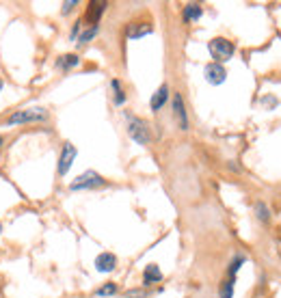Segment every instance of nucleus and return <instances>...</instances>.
Listing matches in <instances>:
<instances>
[{
  "instance_id": "1",
  "label": "nucleus",
  "mask_w": 281,
  "mask_h": 298,
  "mask_svg": "<svg viewBox=\"0 0 281 298\" xmlns=\"http://www.w3.org/2000/svg\"><path fill=\"white\" fill-rule=\"evenodd\" d=\"M128 119V137L139 143V145H149L151 143V132H149V123L141 119V117H134V115H125Z\"/></svg>"
},
{
  "instance_id": "2",
  "label": "nucleus",
  "mask_w": 281,
  "mask_h": 298,
  "mask_svg": "<svg viewBox=\"0 0 281 298\" xmlns=\"http://www.w3.org/2000/svg\"><path fill=\"white\" fill-rule=\"evenodd\" d=\"M48 121V111L46 108H24V111H15L7 119V125H17V123H39Z\"/></svg>"
},
{
  "instance_id": "3",
  "label": "nucleus",
  "mask_w": 281,
  "mask_h": 298,
  "mask_svg": "<svg viewBox=\"0 0 281 298\" xmlns=\"http://www.w3.org/2000/svg\"><path fill=\"white\" fill-rule=\"evenodd\" d=\"M208 50H210L212 54V59L214 63H225V61H229L234 57V43L229 39H225V37H214L210 43H208Z\"/></svg>"
},
{
  "instance_id": "4",
  "label": "nucleus",
  "mask_w": 281,
  "mask_h": 298,
  "mask_svg": "<svg viewBox=\"0 0 281 298\" xmlns=\"http://www.w3.org/2000/svg\"><path fill=\"white\" fill-rule=\"evenodd\" d=\"M106 184V179L95 173V171H85L83 175H78L74 182L69 184V191H91V188H99V186H104Z\"/></svg>"
},
{
  "instance_id": "5",
  "label": "nucleus",
  "mask_w": 281,
  "mask_h": 298,
  "mask_svg": "<svg viewBox=\"0 0 281 298\" xmlns=\"http://www.w3.org/2000/svg\"><path fill=\"white\" fill-rule=\"evenodd\" d=\"M76 156H78L76 147L71 145V143H65V145H63V149H61V156H59V165H57L59 175H67V171L71 169V165H74Z\"/></svg>"
},
{
  "instance_id": "6",
  "label": "nucleus",
  "mask_w": 281,
  "mask_h": 298,
  "mask_svg": "<svg viewBox=\"0 0 281 298\" xmlns=\"http://www.w3.org/2000/svg\"><path fill=\"white\" fill-rule=\"evenodd\" d=\"M206 80L210 85H214V87H219V85H223L225 80H227V71H225V67L221 65V63H210V65H206Z\"/></svg>"
},
{
  "instance_id": "7",
  "label": "nucleus",
  "mask_w": 281,
  "mask_h": 298,
  "mask_svg": "<svg viewBox=\"0 0 281 298\" xmlns=\"http://www.w3.org/2000/svg\"><path fill=\"white\" fill-rule=\"evenodd\" d=\"M173 117L180 125V130H188V115H186V106H184V99L180 93L173 95Z\"/></svg>"
},
{
  "instance_id": "8",
  "label": "nucleus",
  "mask_w": 281,
  "mask_h": 298,
  "mask_svg": "<svg viewBox=\"0 0 281 298\" xmlns=\"http://www.w3.org/2000/svg\"><path fill=\"white\" fill-rule=\"evenodd\" d=\"M115 266H117V255H113V253L104 251V253H99V255L95 257V270L97 273H102V275L113 273Z\"/></svg>"
},
{
  "instance_id": "9",
  "label": "nucleus",
  "mask_w": 281,
  "mask_h": 298,
  "mask_svg": "<svg viewBox=\"0 0 281 298\" xmlns=\"http://www.w3.org/2000/svg\"><path fill=\"white\" fill-rule=\"evenodd\" d=\"M167 102H169V87H167V85H162V87L156 89V93H154L151 99H149V108H151V113L162 111V106H165Z\"/></svg>"
},
{
  "instance_id": "10",
  "label": "nucleus",
  "mask_w": 281,
  "mask_h": 298,
  "mask_svg": "<svg viewBox=\"0 0 281 298\" xmlns=\"http://www.w3.org/2000/svg\"><path fill=\"white\" fill-rule=\"evenodd\" d=\"M106 11V3H89L87 7V13H85V20L91 24V26H99V17Z\"/></svg>"
},
{
  "instance_id": "11",
  "label": "nucleus",
  "mask_w": 281,
  "mask_h": 298,
  "mask_svg": "<svg viewBox=\"0 0 281 298\" xmlns=\"http://www.w3.org/2000/svg\"><path fill=\"white\" fill-rule=\"evenodd\" d=\"M158 281H162V270L156 264H147L143 270V283L151 285V283H158Z\"/></svg>"
},
{
  "instance_id": "12",
  "label": "nucleus",
  "mask_w": 281,
  "mask_h": 298,
  "mask_svg": "<svg viewBox=\"0 0 281 298\" xmlns=\"http://www.w3.org/2000/svg\"><path fill=\"white\" fill-rule=\"evenodd\" d=\"M154 26L151 24H130L128 26V39H141L145 35H151Z\"/></svg>"
},
{
  "instance_id": "13",
  "label": "nucleus",
  "mask_w": 281,
  "mask_h": 298,
  "mask_svg": "<svg viewBox=\"0 0 281 298\" xmlns=\"http://www.w3.org/2000/svg\"><path fill=\"white\" fill-rule=\"evenodd\" d=\"M184 20L186 22H197L199 17L203 15V9H201V5H197V3H188L186 7H184Z\"/></svg>"
},
{
  "instance_id": "14",
  "label": "nucleus",
  "mask_w": 281,
  "mask_h": 298,
  "mask_svg": "<svg viewBox=\"0 0 281 298\" xmlns=\"http://www.w3.org/2000/svg\"><path fill=\"white\" fill-rule=\"evenodd\" d=\"M80 65V59H78V54H63V57L57 59V67L59 69H71V67H78Z\"/></svg>"
},
{
  "instance_id": "15",
  "label": "nucleus",
  "mask_w": 281,
  "mask_h": 298,
  "mask_svg": "<svg viewBox=\"0 0 281 298\" xmlns=\"http://www.w3.org/2000/svg\"><path fill=\"white\" fill-rule=\"evenodd\" d=\"M111 87H113V91H115V95H113L115 104H117V106H123V104H125V91L121 89V83H119L117 78H113V80H111Z\"/></svg>"
},
{
  "instance_id": "16",
  "label": "nucleus",
  "mask_w": 281,
  "mask_h": 298,
  "mask_svg": "<svg viewBox=\"0 0 281 298\" xmlns=\"http://www.w3.org/2000/svg\"><path fill=\"white\" fill-rule=\"evenodd\" d=\"M97 33H99V26H89L87 31L80 33V37H78V46H87V43L91 41Z\"/></svg>"
},
{
  "instance_id": "17",
  "label": "nucleus",
  "mask_w": 281,
  "mask_h": 298,
  "mask_svg": "<svg viewBox=\"0 0 281 298\" xmlns=\"http://www.w3.org/2000/svg\"><path fill=\"white\" fill-rule=\"evenodd\" d=\"M117 292H119V287H117V283H104L102 287H97L95 290V296H115Z\"/></svg>"
},
{
  "instance_id": "18",
  "label": "nucleus",
  "mask_w": 281,
  "mask_h": 298,
  "mask_svg": "<svg viewBox=\"0 0 281 298\" xmlns=\"http://www.w3.org/2000/svg\"><path fill=\"white\" fill-rule=\"evenodd\" d=\"M244 261H247V257L244 255H236L234 259H232V264H229V279H236V275H238V270H240V266L244 264Z\"/></svg>"
},
{
  "instance_id": "19",
  "label": "nucleus",
  "mask_w": 281,
  "mask_h": 298,
  "mask_svg": "<svg viewBox=\"0 0 281 298\" xmlns=\"http://www.w3.org/2000/svg\"><path fill=\"white\" fill-rule=\"evenodd\" d=\"M234 281H236V279H227V281L221 283L219 298H232V296H234Z\"/></svg>"
},
{
  "instance_id": "20",
  "label": "nucleus",
  "mask_w": 281,
  "mask_h": 298,
  "mask_svg": "<svg viewBox=\"0 0 281 298\" xmlns=\"http://www.w3.org/2000/svg\"><path fill=\"white\" fill-rule=\"evenodd\" d=\"M256 214H258V219H260L262 223H268V221H270V212H268L266 203L258 201V203H256Z\"/></svg>"
},
{
  "instance_id": "21",
  "label": "nucleus",
  "mask_w": 281,
  "mask_h": 298,
  "mask_svg": "<svg viewBox=\"0 0 281 298\" xmlns=\"http://www.w3.org/2000/svg\"><path fill=\"white\" fill-rule=\"evenodd\" d=\"M145 296H147L145 290H128L125 292V298H145Z\"/></svg>"
},
{
  "instance_id": "22",
  "label": "nucleus",
  "mask_w": 281,
  "mask_h": 298,
  "mask_svg": "<svg viewBox=\"0 0 281 298\" xmlns=\"http://www.w3.org/2000/svg\"><path fill=\"white\" fill-rule=\"evenodd\" d=\"M262 104H264L266 108H275V106L279 104V99H277V97H273V95H266L264 99H262Z\"/></svg>"
},
{
  "instance_id": "23",
  "label": "nucleus",
  "mask_w": 281,
  "mask_h": 298,
  "mask_svg": "<svg viewBox=\"0 0 281 298\" xmlns=\"http://www.w3.org/2000/svg\"><path fill=\"white\" fill-rule=\"evenodd\" d=\"M74 7H78V3H76V0H67V3H63V13H71V11H74Z\"/></svg>"
},
{
  "instance_id": "24",
  "label": "nucleus",
  "mask_w": 281,
  "mask_h": 298,
  "mask_svg": "<svg viewBox=\"0 0 281 298\" xmlns=\"http://www.w3.org/2000/svg\"><path fill=\"white\" fill-rule=\"evenodd\" d=\"M80 24H83V22H76V24H74V29H71V33H69V39H71V41L80 37Z\"/></svg>"
},
{
  "instance_id": "25",
  "label": "nucleus",
  "mask_w": 281,
  "mask_h": 298,
  "mask_svg": "<svg viewBox=\"0 0 281 298\" xmlns=\"http://www.w3.org/2000/svg\"><path fill=\"white\" fill-rule=\"evenodd\" d=\"M3 145H5V139H3V137H0V149H3Z\"/></svg>"
},
{
  "instance_id": "26",
  "label": "nucleus",
  "mask_w": 281,
  "mask_h": 298,
  "mask_svg": "<svg viewBox=\"0 0 281 298\" xmlns=\"http://www.w3.org/2000/svg\"><path fill=\"white\" fill-rule=\"evenodd\" d=\"M0 91H3V78H0Z\"/></svg>"
},
{
  "instance_id": "27",
  "label": "nucleus",
  "mask_w": 281,
  "mask_h": 298,
  "mask_svg": "<svg viewBox=\"0 0 281 298\" xmlns=\"http://www.w3.org/2000/svg\"><path fill=\"white\" fill-rule=\"evenodd\" d=\"M0 231H3V225H0Z\"/></svg>"
}]
</instances>
